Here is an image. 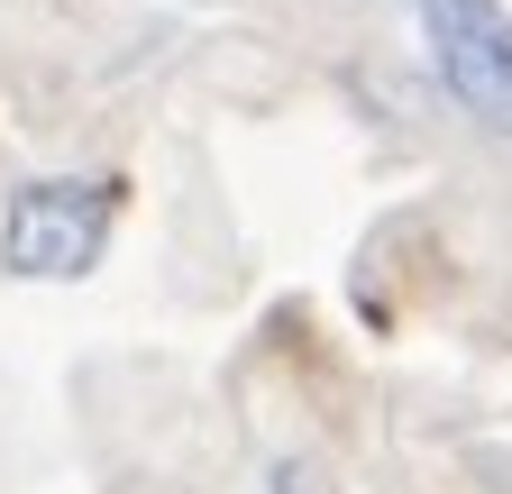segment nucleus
<instances>
[{"label":"nucleus","mask_w":512,"mask_h":494,"mask_svg":"<svg viewBox=\"0 0 512 494\" xmlns=\"http://www.w3.org/2000/svg\"><path fill=\"white\" fill-rule=\"evenodd\" d=\"M421 65L485 138H512V10L503 0H412Z\"/></svg>","instance_id":"obj_2"},{"label":"nucleus","mask_w":512,"mask_h":494,"mask_svg":"<svg viewBox=\"0 0 512 494\" xmlns=\"http://www.w3.org/2000/svg\"><path fill=\"white\" fill-rule=\"evenodd\" d=\"M119 174H28L0 202V266L19 284H83L110 257Z\"/></svg>","instance_id":"obj_1"}]
</instances>
